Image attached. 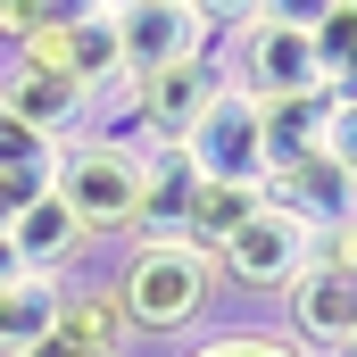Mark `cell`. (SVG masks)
Here are the masks:
<instances>
[{"instance_id":"4","label":"cell","mask_w":357,"mask_h":357,"mask_svg":"<svg viewBox=\"0 0 357 357\" xmlns=\"http://www.w3.org/2000/svg\"><path fill=\"white\" fill-rule=\"evenodd\" d=\"M324 258V233L316 225H299L291 208H274V199H258L250 208V225L216 250V282L225 291H250V299H282L299 274Z\"/></svg>"},{"instance_id":"18","label":"cell","mask_w":357,"mask_h":357,"mask_svg":"<svg viewBox=\"0 0 357 357\" xmlns=\"http://www.w3.org/2000/svg\"><path fill=\"white\" fill-rule=\"evenodd\" d=\"M42 17H50V8H33V0H0V42H25Z\"/></svg>"},{"instance_id":"6","label":"cell","mask_w":357,"mask_h":357,"mask_svg":"<svg viewBox=\"0 0 357 357\" xmlns=\"http://www.w3.org/2000/svg\"><path fill=\"white\" fill-rule=\"evenodd\" d=\"M116 33H125V75H158L199 59L225 33V17L199 0H116Z\"/></svg>"},{"instance_id":"14","label":"cell","mask_w":357,"mask_h":357,"mask_svg":"<svg viewBox=\"0 0 357 357\" xmlns=\"http://www.w3.org/2000/svg\"><path fill=\"white\" fill-rule=\"evenodd\" d=\"M307 33H316V59H324V84L357 67V0H324V8H307Z\"/></svg>"},{"instance_id":"16","label":"cell","mask_w":357,"mask_h":357,"mask_svg":"<svg viewBox=\"0 0 357 357\" xmlns=\"http://www.w3.org/2000/svg\"><path fill=\"white\" fill-rule=\"evenodd\" d=\"M0 183H50V142L0 108Z\"/></svg>"},{"instance_id":"22","label":"cell","mask_w":357,"mask_h":357,"mask_svg":"<svg viewBox=\"0 0 357 357\" xmlns=\"http://www.w3.org/2000/svg\"><path fill=\"white\" fill-rule=\"evenodd\" d=\"M17 282H25V266H17V250L0 241V291H17Z\"/></svg>"},{"instance_id":"5","label":"cell","mask_w":357,"mask_h":357,"mask_svg":"<svg viewBox=\"0 0 357 357\" xmlns=\"http://www.w3.org/2000/svg\"><path fill=\"white\" fill-rule=\"evenodd\" d=\"M191 183H233V191H266V125H258V100L225 75L216 108L191 125V142L175 150Z\"/></svg>"},{"instance_id":"3","label":"cell","mask_w":357,"mask_h":357,"mask_svg":"<svg viewBox=\"0 0 357 357\" xmlns=\"http://www.w3.org/2000/svg\"><path fill=\"white\" fill-rule=\"evenodd\" d=\"M225 75L258 108L324 100V59H316V33H307L299 8H241V17H225Z\"/></svg>"},{"instance_id":"1","label":"cell","mask_w":357,"mask_h":357,"mask_svg":"<svg viewBox=\"0 0 357 357\" xmlns=\"http://www.w3.org/2000/svg\"><path fill=\"white\" fill-rule=\"evenodd\" d=\"M108 291L133 324V341H183L216 316V258L191 250V241H167V233H133L108 266Z\"/></svg>"},{"instance_id":"19","label":"cell","mask_w":357,"mask_h":357,"mask_svg":"<svg viewBox=\"0 0 357 357\" xmlns=\"http://www.w3.org/2000/svg\"><path fill=\"white\" fill-rule=\"evenodd\" d=\"M25 357H133V349H84V341H67V333H50L42 349H25Z\"/></svg>"},{"instance_id":"15","label":"cell","mask_w":357,"mask_h":357,"mask_svg":"<svg viewBox=\"0 0 357 357\" xmlns=\"http://www.w3.org/2000/svg\"><path fill=\"white\" fill-rule=\"evenodd\" d=\"M183 208H191V175L183 158H150V199H142V233H183Z\"/></svg>"},{"instance_id":"13","label":"cell","mask_w":357,"mask_h":357,"mask_svg":"<svg viewBox=\"0 0 357 357\" xmlns=\"http://www.w3.org/2000/svg\"><path fill=\"white\" fill-rule=\"evenodd\" d=\"M183 357H307V349L282 341V324H216V333H199Z\"/></svg>"},{"instance_id":"8","label":"cell","mask_w":357,"mask_h":357,"mask_svg":"<svg viewBox=\"0 0 357 357\" xmlns=\"http://www.w3.org/2000/svg\"><path fill=\"white\" fill-rule=\"evenodd\" d=\"M0 108L25 125V133H42L50 150L59 142H75V133H91V91L75 84V75H50V67H0Z\"/></svg>"},{"instance_id":"10","label":"cell","mask_w":357,"mask_h":357,"mask_svg":"<svg viewBox=\"0 0 357 357\" xmlns=\"http://www.w3.org/2000/svg\"><path fill=\"white\" fill-rule=\"evenodd\" d=\"M59 333L84 341V349H133V324H125L108 274H75V282H59Z\"/></svg>"},{"instance_id":"2","label":"cell","mask_w":357,"mask_h":357,"mask_svg":"<svg viewBox=\"0 0 357 357\" xmlns=\"http://www.w3.org/2000/svg\"><path fill=\"white\" fill-rule=\"evenodd\" d=\"M50 191L67 199V216L100 241H133L142 233V199H150V158L133 142H108V133H75L50 150Z\"/></svg>"},{"instance_id":"21","label":"cell","mask_w":357,"mask_h":357,"mask_svg":"<svg viewBox=\"0 0 357 357\" xmlns=\"http://www.w3.org/2000/svg\"><path fill=\"white\" fill-rule=\"evenodd\" d=\"M324 100H333V108H357V67H349V75H333V84H324Z\"/></svg>"},{"instance_id":"9","label":"cell","mask_w":357,"mask_h":357,"mask_svg":"<svg viewBox=\"0 0 357 357\" xmlns=\"http://www.w3.org/2000/svg\"><path fill=\"white\" fill-rule=\"evenodd\" d=\"M266 199H274V208H291L299 225L333 233V225H341V216L357 208V183L341 175V167L324 158V142H316L307 158H291V167H274V175H266Z\"/></svg>"},{"instance_id":"17","label":"cell","mask_w":357,"mask_h":357,"mask_svg":"<svg viewBox=\"0 0 357 357\" xmlns=\"http://www.w3.org/2000/svg\"><path fill=\"white\" fill-rule=\"evenodd\" d=\"M324 158L357 183V108H333V100H324Z\"/></svg>"},{"instance_id":"12","label":"cell","mask_w":357,"mask_h":357,"mask_svg":"<svg viewBox=\"0 0 357 357\" xmlns=\"http://www.w3.org/2000/svg\"><path fill=\"white\" fill-rule=\"evenodd\" d=\"M59 333V282H17V291H0V357H25V349H42Z\"/></svg>"},{"instance_id":"11","label":"cell","mask_w":357,"mask_h":357,"mask_svg":"<svg viewBox=\"0 0 357 357\" xmlns=\"http://www.w3.org/2000/svg\"><path fill=\"white\" fill-rule=\"evenodd\" d=\"M266 191H233V183H191V208H183V233L175 241H191V250H225L241 225H250V208H258Z\"/></svg>"},{"instance_id":"20","label":"cell","mask_w":357,"mask_h":357,"mask_svg":"<svg viewBox=\"0 0 357 357\" xmlns=\"http://www.w3.org/2000/svg\"><path fill=\"white\" fill-rule=\"evenodd\" d=\"M25 191H42V183H0V241H8V216H17V199Z\"/></svg>"},{"instance_id":"7","label":"cell","mask_w":357,"mask_h":357,"mask_svg":"<svg viewBox=\"0 0 357 357\" xmlns=\"http://www.w3.org/2000/svg\"><path fill=\"white\" fill-rule=\"evenodd\" d=\"M8 250H17V266L33 274V282H75L84 258H91V233L67 216V199L42 183V191L17 199V216H8Z\"/></svg>"}]
</instances>
